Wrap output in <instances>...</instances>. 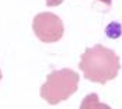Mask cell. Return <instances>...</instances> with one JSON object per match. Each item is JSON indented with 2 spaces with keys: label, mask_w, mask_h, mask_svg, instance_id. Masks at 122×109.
Returning a JSON list of instances; mask_svg holds the SVG:
<instances>
[{
  "label": "cell",
  "mask_w": 122,
  "mask_h": 109,
  "mask_svg": "<svg viewBox=\"0 0 122 109\" xmlns=\"http://www.w3.org/2000/svg\"><path fill=\"white\" fill-rule=\"evenodd\" d=\"M1 77H3V74H1V70H0V81H1Z\"/></svg>",
  "instance_id": "obj_5"
},
{
  "label": "cell",
  "mask_w": 122,
  "mask_h": 109,
  "mask_svg": "<svg viewBox=\"0 0 122 109\" xmlns=\"http://www.w3.org/2000/svg\"><path fill=\"white\" fill-rule=\"evenodd\" d=\"M79 81V74L72 69L55 70L46 76V81L41 87V98L49 105H58L77 92Z\"/></svg>",
  "instance_id": "obj_2"
},
{
  "label": "cell",
  "mask_w": 122,
  "mask_h": 109,
  "mask_svg": "<svg viewBox=\"0 0 122 109\" xmlns=\"http://www.w3.org/2000/svg\"><path fill=\"white\" fill-rule=\"evenodd\" d=\"M100 1H101V3H105L107 6H111V1H112V0H100Z\"/></svg>",
  "instance_id": "obj_4"
},
{
  "label": "cell",
  "mask_w": 122,
  "mask_h": 109,
  "mask_svg": "<svg viewBox=\"0 0 122 109\" xmlns=\"http://www.w3.org/2000/svg\"><path fill=\"white\" fill-rule=\"evenodd\" d=\"M79 69L83 71L87 80L107 84L114 80L121 70L119 56L104 45H94L93 48H87L80 56Z\"/></svg>",
  "instance_id": "obj_1"
},
{
  "label": "cell",
  "mask_w": 122,
  "mask_h": 109,
  "mask_svg": "<svg viewBox=\"0 0 122 109\" xmlns=\"http://www.w3.org/2000/svg\"><path fill=\"white\" fill-rule=\"evenodd\" d=\"M32 29L39 41L53 43L61 41L65 32V25L61 18L53 13H39L34 17Z\"/></svg>",
  "instance_id": "obj_3"
}]
</instances>
